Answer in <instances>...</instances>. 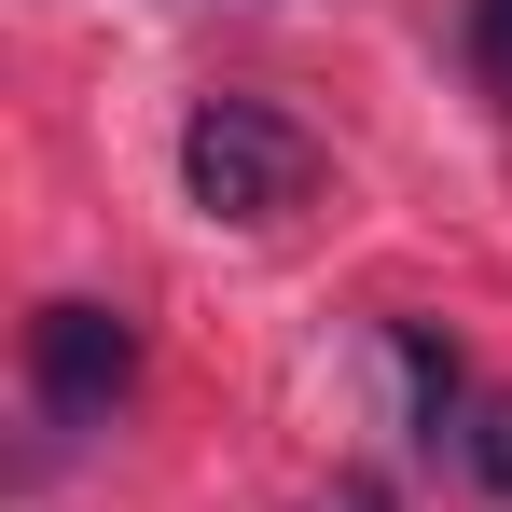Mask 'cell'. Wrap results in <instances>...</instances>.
I'll return each instance as SVG.
<instances>
[{"mask_svg":"<svg viewBox=\"0 0 512 512\" xmlns=\"http://www.w3.org/2000/svg\"><path fill=\"white\" fill-rule=\"evenodd\" d=\"M180 180H194L208 222H277V208H305L319 139H305L291 111H263V97H194V125H180Z\"/></svg>","mask_w":512,"mask_h":512,"instance_id":"6da1fadb","label":"cell"},{"mask_svg":"<svg viewBox=\"0 0 512 512\" xmlns=\"http://www.w3.org/2000/svg\"><path fill=\"white\" fill-rule=\"evenodd\" d=\"M28 388H42V416L97 429L139 388V333H125L111 305H42V319H28Z\"/></svg>","mask_w":512,"mask_h":512,"instance_id":"7a4b0ae2","label":"cell"},{"mask_svg":"<svg viewBox=\"0 0 512 512\" xmlns=\"http://www.w3.org/2000/svg\"><path fill=\"white\" fill-rule=\"evenodd\" d=\"M388 360H402L416 443H457V429H471V402H457V346H429V319H388Z\"/></svg>","mask_w":512,"mask_h":512,"instance_id":"3957f363","label":"cell"},{"mask_svg":"<svg viewBox=\"0 0 512 512\" xmlns=\"http://www.w3.org/2000/svg\"><path fill=\"white\" fill-rule=\"evenodd\" d=\"M457 457H471V485H485V499H512V402H471Z\"/></svg>","mask_w":512,"mask_h":512,"instance_id":"277c9868","label":"cell"},{"mask_svg":"<svg viewBox=\"0 0 512 512\" xmlns=\"http://www.w3.org/2000/svg\"><path fill=\"white\" fill-rule=\"evenodd\" d=\"M471 56H485V70L512 84V0H471Z\"/></svg>","mask_w":512,"mask_h":512,"instance_id":"5b68a950","label":"cell"}]
</instances>
